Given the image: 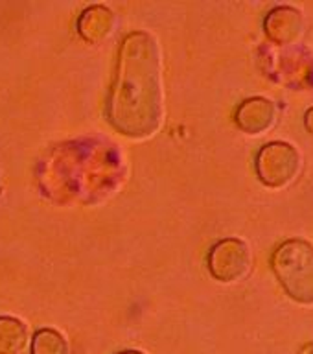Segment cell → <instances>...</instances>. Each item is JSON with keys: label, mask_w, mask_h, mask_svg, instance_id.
I'll return each mask as SVG.
<instances>
[{"label": "cell", "mask_w": 313, "mask_h": 354, "mask_svg": "<svg viewBox=\"0 0 313 354\" xmlns=\"http://www.w3.org/2000/svg\"><path fill=\"white\" fill-rule=\"evenodd\" d=\"M109 122L131 138L151 137L164 116L160 48L148 32L129 33L122 43L111 88Z\"/></svg>", "instance_id": "1"}, {"label": "cell", "mask_w": 313, "mask_h": 354, "mask_svg": "<svg viewBox=\"0 0 313 354\" xmlns=\"http://www.w3.org/2000/svg\"><path fill=\"white\" fill-rule=\"evenodd\" d=\"M273 270L295 301L313 304V248L301 240L282 243L273 257Z\"/></svg>", "instance_id": "2"}, {"label": "cell", "mask_w": 313, "mask_h": 354, "mask_svg": "<svg viewBox=\"0 0 313 354\" xmlns=\"http://www.w3.org/2000/svg\"><path fill=\"white\" fill-rule=\"evenodd\" d=\"M301 168L297 149L284 142L267 144L256 157V171L260 179L269 187H286Z\"/></svg>", "instance_id": "3"}, {"label": "cell", "mask_w": 313, "mask_h": 354, "mask_svg": "<svg viewBox=\"0 0 313 354\" xmlns=\"http://www.w3.org/2000/svg\"><path fill=\"white\" fill-rule=\"evenodd\" d=\"M251 268V253L247 243L238 238H225L210 249L209 270L221 282H236L247 275Z\"/></svg>", "instance_id": "4"}, {"label": "cell", "mask_w": 313, "mask_h": 354, "mask_svg": "<svg viewBox=\"0 0 313 354\" xmlns=\"http://www.w3.org/2000/svg\"><path fill=\"white\" fill-rule=\"evenodd\" d=\"M115 13L102 4L91 6L77 21V32L88 43H102L115 30Z\"/></svg>", "instance_id": "5"}, {"label": "cell", "mask_w": 313, "mask_h": 354, "mask_svg": "<svg viewBox=\"0 0 313 354\" xmlns=\"http://www.w3.org/2000/svg\"><path fill=\"white\" fill-rule=\"evenodd\" d=\"M236 122L240 129L249 135H258L275 122V107L269 100L251 98L240 105L236 113Z\"/></svg>", "instance_id": "6"}, {"label": "cell", "mask_w": 313, "mask_h": 354, "mask_svg": "<svg viewBox=\"0 0 313 354\" xmlns=\"http://www.w3.org/2000/svg\"><path fill=\"white\" fill-rule=\"evenodd\" d=\"M265 28H267V33L273 41L287 43L301 33L303 19H301V13L292 10V8H278L269 15V19L265 22Z\"/></svg>", "instance_id": "7"}, {"label": "cell", "mask_w": 313, "mask_h": 354, "mask_svg": "<svg viewBox=\"0 0 313 354\" xmlns=\"http://www.w3.org/2000/svg\"><path fill=\"white\" fill-rule=\"evenodd\" d=\"M28 343V328L21 319L0 317V354H19Z\"/></svg>", "instance_id": "8"}, {"label": "cell", "mask_w": 313, "mask_h": 354, "mask_svg": "<svg viewBox=\"0 0 313 354\" xmlns=\"http://www.w3.org/2000/svg\"><path fill=\"white\" fill-rule=\"evenodd\" d=\"M32 354H68V343L57 330L41 328L32 339Z\"/></svg>", "instance_id": "9"}, {"label": "cell", "mask_w": 313, "mask_h": 354, "mask_svg": "<svg viewBox=\"0 0 313 354\" xmlns=\"http://www.w3.org/2000/svg\"><path fill=\"white\" fill-rule=\"evenodd\" d=\"M301 354H313V343L312 345H308L306 348H303V351H301Z\"/></svg>", "instance_id": "10"}, {"label": "cell", "mask_w": 313, "mask_h": 354, "mask_svg": "<svg viewBox=\"0 0 313 354\" xmlns=\"http://www.w3.org/2000/svg\"><path fill=\"white\" fill-rule=\"evenodd\" d=\"M120 354H144L140 351H126V353H120Z\"/></svg>", "instance_id": "11"}]
</instances>
